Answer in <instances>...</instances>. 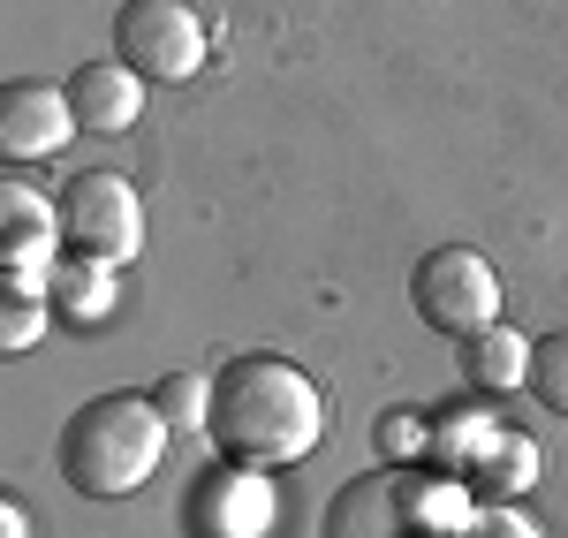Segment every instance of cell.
I'll use <instances>...</instances> for the list:
<instances>
[{
    "label": "cell",
    "instance_id": "obj_8",
    "mask_svg": "<svg viewBox=\"0 0 568 538\" xmlns=\"http://www.w3.org/2000/svg\"><path fill=\"white\" fill-rule=\"evenodd\" d=\"M69 106H77V130L114 136L144 114V77H136L130 61H84L69 77Z\"/></svg>",
    "mask_w": 568,
    "mask_h": 538
},
{
    "label": "cell",
    "instance_id": "obj_13",
    "mask_svg": "<svg viewBox=\"0 0 568 538\" xmlns=\"http://www.w3.org/2000/svg\"><path fill=\"white\" fill-rule=\"evenodd\" d=\"M152 409L168 417V433H197V425H213V379L205 372H168L152 387Z\"/></svg>",
    "mask_w": 568,
    "mask_h": 538
},
{
    "label": "cell",
    "instance_id": "obj_18",
    "mask_svg": "<svg viewBox=\"0 0 568 538\" xmlns=\"http://www.w3.org/2000/svg\"><path fill=\"white\" fill-rule=\"evenodd\" d=\"M387 440H394V455H409V440H417V417H394Z\"/></svg>",
    "mask_w": 568,
    "mask_h": 538
},
{
    "label": "cell",
    "instance_id": "obj_17",
    "mask_svg": "<svg viewBox=\"0 0 568 538\" xmlns=\"http://www.w3.org/2000/svg\"><path fill=\"white\" fill-rule=\"evenodd\" d=\"M0 538H31V508L23 500H0Z\"/></svg>",
    "mask_w": 568,
    "mask_h": 538
},
{
    "label": "cell",
    "instance_id": "obj_15",
    "mask_svg": "<svg viewBox=\"0 0 568 538\" xmlns=\"http://www.w3.org/2000/svg\"><path fill=\"white\" fill-rule=\"evenodd\" d=\"M45 334V296H8L0 312V349H31Z\"/></svg>",
    "mask_w": 568,
    "mask_h": 538
},
{
    "label": "cell",
    "instance_id": "obj_11",
    "mask_svg": "<svg viewBox=\"0 0 568 538\" xmlns=\"http://www.w3.org/2000/svg\"><path fill=\"white\" fill-rule=\"evenodd\" d=\"M45 304H61L69 318H99L114 304V273L99 266V258H61L53 266V288H45Z\"/></svg>",
    "mask_w": 568,
    "mask_h": 538
},
{
    "label": "cell",
    "instance_id": "obj_9",
    "mask_svg": "<svg viewBox=\"0 0 568 538\" xmlns=\"http://www.w3.org/2000/svg\"><path fill=\"white\" fill-rule=\"evenodd\" d=\"M455 364H463V387H478V395H516L530 387V342L516 326H478V334H463L455 342Z\"/></svg>",
    "mask_w": 568,
    "mask_h": 538
},
{
    "label": "cell",
    "instance_id": "obj_10",
    "mask_svg": "<svg viewBox=\"0 0 568 538\" xmlns=\"http://www.w3.org/2000/svg\"><path fill=\"white\" fill-rule=\"evenodd\" d=\"M530 478H538V448H530L524 433H493V448L470 463V486L493 500H516Z\"/></svg>",
    "mask_w": 568,
    "mask_h": 538
},
{
    "label": "cell",
    "instance_id": "obj_2",
    "mask_svg": "<svg viewBox=\"0 0 568 538\" xmlns=\"http://www.w3.org/2000/svg\"><path fill=\"white\" fill-rule=\"evenodd\" d=\"M168 455V417L152 395H91L69 425H61V478L91 500L136 494Z\"/></svg>",
    "mask_w": 568,
    "mask_h": 538
},
{
    "label": "cell",
    "instance_id": "obj_3",
    "mask_svg": "<svg viewBox=\"0 0 568 538\" xmlns=\"http://www.w3.org/2000/svg\"><path fill=\"white\" fill-rule=\"evenodd\" d=\"M409 304H417L425 326H439V334L463 342V334H478V326L500 318V273H493V258L447 243V251H425V258H417V273H409Z\"/></svg>",
    "mask_w": 568,
    "mask_h": 538
},
{
    "label": "cell",
    "instance_id": "obj_12",
    "mask_svg": "<svg viewBox=\"0 0 568 538\" xmlns=\"http://www.w3.org/2000/svg\"><path fill=\"white\" fill-rule=\"evenodd\" d=\"M493 433H500V425H493V417H478V409H447V417H433V425H425V455L463 463V470H470V463L493 448Z\"/></svg>",
    "mask_w": 568,
    "mask_h": 538
},
{
    "label": "cell",
    "instance_id": "obj_5",
    "mask_svg": "<svg viewBox=\"0 0 568 538\" xmlns=\"http://www.w3.org/2000/svg\"><path fill=\"white\" fill-rule=\"evenodd\" d=\"M114 53L152 84H182L205 61V23L190 0H122L114 16Z\"/></svg>",
    "mask_w": 568,
    "mask_h": 538
},
{
    "label": "cell",
    "instance_id": "obj_16",
    "mask_svg": "<svg viewBox=\"0 0 568 538\" xmlns=\"http://www.w3.org/2000/svg\"><path fill=\"white\" fill-rule=\"evenodd\" d=\"M463 538H546V531H538L530 516H516L508 500H493V508H478V516L463 524Z\"/></svg>",
    "mask_w": 568,
    "mask_h": 538
},
{
    "label": "cell",
    "instance_id": "obj_4",
    "mask_svg": "<svg viewBox=\"0 0 568 538\" xmlns=\"http://www.w3.org/2000/svg\"><path fill=\"white\" fill-rule=\"evenodd\" d=\"M61 235L84 258H99V266H130L144 251V205H136L130 175H114V168L69 175V190H61Z\"/></svg>",
    "mask_w": 568,
    "mask_h": 538
},
{
    "label": "cell",
    "instance_id": "obj_6",
    "mask_svg": "<svg viewBox=\"0 0 568 538\" xmlns=\"http://www.w3.org/2000/svg\"><path fill=\"white\" fill-rule=\"evenodd\" d=\"M417 470H364L326 500V538H417Z\"/></svg>",
    "mask_w": 568,
    "mask_h": 538
},
{
    "label": "cell",
    "instance_id": "obj_7",
    "mask_svg": "<svg viewBox=\"0 0 568 538\" xmlns=\"http://www.w3.org/2000/svg\"><path fill=\"white\" fill-rule=\"evenodd\" d=\"M69 130H77L69 84H39V77L8 84V99H0V152L8 160H45L69 144Z\"/></svg>",
    "mask_w": 568,
    "mask_h": 538
},
{
    "label": "cell",
    "instance_id": "obj_14",
    "mask_svg": "<svg viewBox=\"0 0 568 538\" xmlns=\"http://www.w3.org/2000/svg\"><path fill=\"white\" fill-rule=\"evenodd\" d=\"M530 395L568 417V334H546V342L530 349Z\"/></svg>",
    "mask_w": 568,
    "mask_h": 538
},
{
    "label": "cell",
    "instance_id": "obj_1",
    "mask_svg": "<svg viewBox=\"0 0 568 538\" xmlns=\"http://www.w3.org/2000/svg\"><path fill=\"white\" fill-rule=\"evenodd\" d=\"M213 448L227 455V470H281L304 463L326 433V403L311 387L304 364L288 357H235L213 379Z\"/></svg>",
    "mask_w": 568,
    "mask_h": 538
}]
</instances>
